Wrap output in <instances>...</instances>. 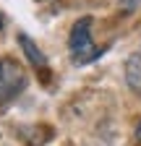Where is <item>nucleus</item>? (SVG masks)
<instances>
[{
	"label": "nucleus",
	"instance_id": "423d86ee",
	"mask_svg": "<svg viewBox=\"0 0 141 146\" xmlns=\"http://www.w3.org/2000/svg\"><path fill=\"white\" fill-rule=\"evenodd\" d=\"M0 26H3V16H0Z\"/></svg>",
	"mask_w": 141,
	"mask_h": 146
},
{
	"label": "nucleus",
	"instance_id": "39448f33",
	"mask_svg": "<svg viewBox=\"0 0 141 146\" xmlns=\"http://www.w3.org/2000/svg\"><path fill=\"white\" fill-rule=\"evenodd\" d=\"M136 141L141 143V123H138V128H136Z\"/></svg>",
	"mask_w": 141,
	"mask_h": 146
},
{
	"label": "nucleus",
	"instance_id": "20e7f679",
	"mask_svg": "<svg viewBox=\"0 0 141 146\" xmlns=\"http://www.w3.org/2000/svg\"><path fill=\"white\" fill-rule=\"evenodd\" d=\"M126 84L131 91L141 94V52H133L126 60Z\"/></svg>",
	"mask_w": 141,
	"mask_h": 146
},
{
	"label": "nucleus",
	"instance_id": "f257e3e1",
	"mask_svg": "<svg viewBox=\"0 0 141 146\" xmlns=\"http://www.w3.org/2000/svg\"><path fill=\"white\" fill-rule=\"evenodd\" d=\"M68 50H70V58H73L76 65H86L102 55V50L92 39V18H78L73 24L70 36H68Z\"/></svg>",
	"mask_w": 141,
	"mask_h": 146
},
{
	"label": "nucleus",
	"instance_id": "f03ea898",
	"mask_svg": "<svg viewBox=\"0 0 141 146\" xmlns=\"http://www.w3.org/2000/svg\"><path fill=\"white\" fill-rule=\"evenodd\" d=\"M24 86H26V73L21 63H16L13 58H0V102H8L16 94H21Z\"/></svg>",
	"mask_w": 141,
	"mask_h": 146
},
{
	"label": "nucleus",
	"instance_id": "7ed1b4c3",
	"mask_svg": "<svg viewBox=\"0 0 141 146\" xmlns=\"http://www.w3.org/2000/svg\"><path fill=\"white\" fill-rule=\"evenodd\" d=\"M19 44H21V50H24V55H26V60H29L34 68H37V70H47V58L42 55V50L34 44L31 36L19 34Z\"/></svg>",
	"mask_w": 141,
	"mask_h": 146
}]
</instances>
